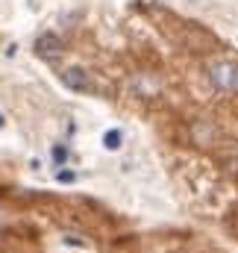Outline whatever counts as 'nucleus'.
I'll use <instances>...</instances> for the list:
<instances>
[{"label":"nucleus","mask_w":238,"mask_h":253,"mask_svg":"<svg viewBox=\"0 0 238 253\" xmlns=\"http://www.w3.org/2000/svg\"><path fill=\"white\" fill-rule=\"evenodd\" d=\"M62 83L71 88V91H91V80L82 68H65L62 71Z\"/></svg>","instance_id":"3"},{"label":"nucleus","mask_w":238,"mask_h":253,"mask_svg":"<svg viewBox=\"0 0 238 253\" xmlns=\"http://www.w3.org/2000/svg\"><path fill=\"white\" fill-rule=\"evenodd\" d=\"M103 144H106V150H118L120 144H123V132L120 129H109L103 135Z\"/></svg>","instance_id":"4"},{"label":"nucleus","mask_w":238,"mask_h":253,"mask_svg":"<svg viewBox=\"0 0 238 253\" xmlns=\"http://www.w3.org/2000/svg\"><path fill=\"white\" fill-rule=\"evenodd\" d=\"M36 56H41V59H59L62 56V39L56 33H41L36 39Z\"/></svg>","instance_id":"2"},{"label":"nucleus","mask_w":238,"mask_h":253,"mask_svg":"<svg viewBox=\"0 0 238 253\" xmlns=\"http://www.w3.org/2000/svg\"><path fill=\"white\" fill-rule=\"evenodd\" d=\"M212 83H215V88H221V91H236L238 88V68L233 62H218L212 65Z\"/></svg>","instance_id":"1"},{"label":"nucleus","mask_w":238,"mask_h":253,"mask_svg":"<svg viewBox=\"0 0 238 253\" xmlns=\"http://www.w3.org/2000/svg\"><path fill=\"white\" fill-rule=\"evenodd\" d=\"M0 126H3V115H0Z\"/></svg>","instance_id":"7"},{"label":"nucleus","mask_w":238,"mask_h":253,"mask_svg":"<svg viewBox=\"0 0 238 253\" xmlns=\"http://www.w3.org/2000/svg\"><path fill=\"white\" fill-rule=\"evenodd\" d=\"M50 156H53V162H56V165H65V162H68V147L56 144V147L50 150Z\"/></svg>","instance_id":"5"},{"label":"nucleus","mask_w":238,"mask_h":253,"mask_svg":"<svg viewBox=\"0 0 238 253\" xmlns=\"http://www.w3.org/2000/svg\"><path fill=\"white\" fill-rule=\"evenodd\" d=\"M56 180H59V183H74V180H77V174H74V171H59V174H56Z\"/></svg>","instance_id":"6"}]
</instances>
